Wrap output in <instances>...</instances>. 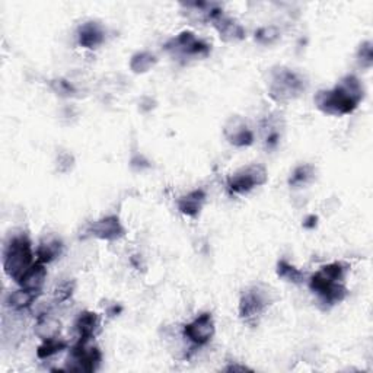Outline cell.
Here are the masks:
<instances>
[{"label": "cell", "mask_w": 373, "mask_h": 373, "mask_svg": "<svg viewBox=\"0 0 373 373\" xmlns=\"http://www.w3.org/2000/svg\"><path fill=\"white\" fill-rule=\"evenodd\" d=\"M363 98L365 89L360 79L354 75H347L334 88L320 91L313 102L324 114L341 117L352 114Z\"/></svg>", "instance_id": "1"}, {"label": "cell", "mask_w": 373, "mask_h": 373, "mask_svg": "<svg viewBox=\"0 0 373 373\" xmlns=\"http://www.w3.org/2000/svg\"><path fill=\"white\" fill-rule=\"evenodd\" d=\"M32 242L25 232L9 233L3 243V270L14 282H19L34 261Z\"/></svg>", "instance_id": "2"}, {"label": "cell", "mask_w": 373, "mask_h": 373, "mask_svg": "<svg viewBox=\"0 0 373 373\" xmlns=\"http://www.w3.org/2000/svg\"><path fill=\"white\" fill-rule=\"evenodd\" d=\"M306 91V80L295 70L277 67L270 72L268 95L278 104H286L299 98Z\"/></svg>", "instance_id": "3"}, {"label": "cell", "mask_w": 373, "mask_h": 373, "mask_svg": "<svg viewBox=\"0 0 373 373\" xmlns=\"http://www.w3.org/2000/svg\"><path fill=\"white\" fill-rule=\"evenodd\" d=\"M102 361L99 347L93 338H79V341L70 350L66 370L70 372H95Z\"/></svg>", "instance_id": "4"}, {"label": "cell", "mask_w": 373, "mask_h": 373, "mask_svg": "<svg viewBox=\"0 0 373 373\" xmlns=\"http://www.w3.org/2000/svg\"><path fill=\"white\" fill-rule=\"evenodd\" d=\"M272 303L273 291L270 289L261 285L252 286L245 290L239 299V317L247 322H254Z\"/></svg>", "instance_id": "5"}, {"label": "cell", "mask_w": 373, "mask_h": 373, "mask_svg": "<svg viewBox=\"0 0 373 373\" xmlns=\"http://www.w3.org/2000/svg\"><path fill=\"white\" fill-rule=\"evenodd\" d=\"M268 181V172L261 163H251L229 175L228 189L233 194H247Z\"/></svg>", "instance_id": "6"}, {"label": "cell", "mask_w": 373, "mask_h": 373, "mask_svg": "<svg viewBox=\"0 0 373 373\" xmlns=\"http://www.w3.org/2000/svg\"><path fill=\"white\" fill-rule=\"evenodd\" d=\"M309 287L326 306H334L337 303H341L348 295L344 282H333V280L324 277L318 272L311 277Z\"/></svg>", "instance_id": "7"}, {"label": "cell", "mask_w": 373, "mask_h": 373, "mask_svg": "<svg viewBox=\"0 0 373 373\" xmlns=\"http://www.w3.org/2000/svg\"><path fill=\"white\" fill-rule=\"evenodd\" d=\"M165 49L173 54L181 57H207L212 51L210 45L204 41L197 38L191 31H182L177 37L167 43Z\"/></svg>", "instance_id": "8"}, {"label": "cell", "mask_w": 373, "mask_h": 373, "mask_svg": "<svg viewBox=\"0 0 373 373\" xmlns=\"http://www.w3.org/2000/svg\"><path fill=\"white\" fill-rule=\"evenodd\" d=\"M215 333L216 325L213 315L210 312L200 313L191 322L184 326V337L197 347L206 346L207 343L212 341Z\"/></svg>", "instance_id": "9"}, {"label": "cell", "mask_w": 373, "mask_h": 373, "mask_svg": "<svg viewBox=\"0 0 373 373\" xmlns=\"http://www.w3.org/2000/svg\"><path fill=\"white\" fill-rule=\"evenodd\" d=\"M88 232L92 237H95L98 239L112 242L121 239L125 235V228L123 226L119 216L111 215L93 221V224L89 225Z\"/></svg>", "instance_id": "10"}, {"label": "cell", "mask_w": 373, "mask_h": 373, "mask_svg": "<svg viewBox=\"0 0 373 373\" xmlns=\"http://www.w3.org/2000/svg\"><path fill=\"white\" fill-rule=\"evenodd\" d=\"M224 134L228 142L237 147L251 146L255 139L254 132L250 128L248 123L239 115H233L226 121L224 127Z\"/></svg>", "instance_id": "11"}, {"label": "cell", "mask_w": 373, "mask_h": 373, "mask_svg": "<svg viewBox=\"0 0 373 373\" xmlns=\"http://www.w3.org/2000/svg\"><path fill=\"white\" fill-rule=\"evenodd\" d=\"M105 41V29L97 21H88L82 23L77 29V43L80 47L93 50Z\"/></svg>", "instance_id": "12"}, {"label": "cell", "mask_w": 373, "mask_h": 373, "mask_svg": "<svg viewBox=\"0 0 373 373\" xmlns=\"http://www.w3.org/2000/svg\"><path fill=\"white\" fill-rule=\"evenodd\" d=\"M63 248L64 245L60 238L57 237L44 238L38 243L37 250H35V256H37V260L35 261L43 263V264H50L56 261L57 258H60V255L63 254Z\"/></svg>", "instance_id": "13"}, {"label": "cell", "mask_w": 373, "mask_h": 373, "mask_svg": "<svg viewBox=\"0 0 373 373\" xmlns=\"http://www.w3.org/2000/svg\"><path fill=\"white\" fill-rule=\"evenodd\" d=\"M213 23H215L216 29L220 34V38L224 41H226V43L241 41V40L245 38V35H247V31H245V28L233 18L221 15Z\"/></svg>", "instance_id": "14"}, {"label": "cell", "mask_w": 373, "mask_h": 373, "mask_svg": "<svg viewBox=\"0 0 373 373\" xmlns=\"http://www.w3.org/2000/svg\"><path fill=\"white\" fill-rule=\"evenodd\" d=\"M206 198L207 195L204 190H193L189 194L178 198V210L185 216L197 217L203 210V206L206 204Z\"/></svg>", "instance_id": "15"}, {"label": "cell", "mask_w": 373, "mask_h": 373, "mask_svg": "<svg viewBox=\"0 0 373 373\" xmlns=\"http://www.w3.org/2000/svg\"><path fill=\"white\" fill-rule=\"evenodd\" d=\"M41 291H34L25 287H21L15 291H10L6 298V306L12 311H25L31 308L37 302Z\"/></svg>", "instance_id": "16"}, {"label": "cell", "mask_w": 373, "mask_h": 373, "mask_svg": "<svg viewBox=\"0 0 373 373\" xmlns=\"http://www.w3.org/2000/svg\"><path fill=\"white\" fill-rule=\"evenodd\" d=\"M101 326L99 315L92 311H84L77 315L75 321V328L79 338H95Z\"/></svg>", "instance_id": "17"}, {"label": "cell", "mask_w": 373, "mask_h": 373, "mask_svg": "<svg viewBox=\"0 0 373 373\" xmlns=\"http://www.w3.org/2000/svg\"><path fill=\"white\" fill-rule=\"evenodd\" d=\"M34 333L38 338H41V341L45 340H53V338H58L62 333V324L58 320L53 318L49 313H43L38 315L37 322H35L34 326Z\"/></svg>", "instance_id": "18"}, {"label": "cell", "mask_w": 373, "mask_h": 373, "mask_svg": "<svg viewBox=\"0 0 373 373\" xmlns=\"http://www.w3.org/2000/svg\"><path fill=\"white\" fill-rule=\"evenodd\" d=\"M45 278H47L45 264L35 261L28 268L27 273L21 277L18 285L21 287H25V289H29V290H34V291H41V289H43V286L45 283Z\"/></svg>", "instance_id": "19"}, {"label": "cell", "mask_w": 373, "mask_h": 373, "mask_svg": "<svg viewBox=\"0 0 373 373\" xmlns=\"http://www.w3.org/2000/svg\"><path fill=\"white\" fill-rule=\"evenodd\" d=\"M276 273L280 278H283L285 282L291 283V285H302L303 282H305V273L299 270V268L295 267L293 264H290L285 258L278 260L277 267H276Z\"/></svg>", "instance_id": "20"}, {"label": "cell", "mask_w": 373, "mask_h": 373, "mask_svg": "<svg viewBox=\"0 0 373 373\" xmlns=\"http://www.w3.org/2000/svg\"><path fill=\"white\" fill-rule=\"evenodd\" d=\"M261 127L264 133V145L267 150L276 149L280 143V139H282V127H280L278 121L274 120L273 117H268Z\"/></svg>", "instance_id": "21"}, {"label": "cell", "mask_w": 373, "mask_h": 373, "mask_svg": "<svg viewBox=\"0 0 373 373\" xmlns=\"http://www.w3.org/2000/svg\"><path fill=\"white\" fill-rule=\"evenodd\" d=\"M315 167L311 165V163H303V165H299L295 168V171L291 172L290 178H289V185L293 186V189H299V186L308 185L315 180Z\"/></svg>", "instance_id": "22"}, {"label": "cell", "mask_w": 373, "mask_h": 373, "mask_svg": "<svg viewBox=\"0 0 373 373\" xmlns=\"http://www.w3.org/2000/svg\"><path fill=\"white\" fill-rule=\"evenodd\" d=\"M158 63V58L155 54L149 51H139L136 53L130 60V69L134 73H146L149 70L155 67Z\"/></svg>", "instance_id": "23"}, {"label": "cell", "mask_w": 373, "mask_h": 373, "mask_svg": "<svg viewBox=\"0 0 373 373\" xmlns=\"http://www.w3.org/2000/svg\"><path fill=\"white\" fill-rule=\"evenodd\" d=\"M67 348V343L60 340V338H53V340L43 341L37 348V357L44 360L50 359L58 353H62L63 350Z\"/></svg>", "instance_id": "24"}, {"label": "cell", "mask_w": 373, "mask_h": 373, "mask_svg": "<svg viewBox=\"0 0 373 373\" xmlns=\"http://www.w3.org/2000/svg\"><path fill=\"white\" fill-rule=\"evenodd\" d=\"M255 41L261 45H272L280 38V29L276 25H265L255 31Z\"/></svg>", "instance_id": "25"}, {"label": "cell", "mask_w": 373, "mask_h": 373, "mask_svg": "<svg viewBox=\"0 0 373 373\" xmlns=\"http://www.w3.org/2000/svg\"><path fill=\"white\" fill-rule=\"evenodd\" d=\"M50 86L53 89V92L58 97H73L76 93L75 86L70 84L69 80L66 79H54L50 82Z\"/></svg>", "instance_id": "26"}, {"label": "cell", "mask_w": 373, "mask_h": 373, "mask_svg": "<svg viewBox=\"0 0 373 373\" xmlns=\"http://www.w3.org/2000/svg\"><path fill=\"white\" fill-rule=\"evenodd\" d=\"M357 62L363 69H369L373 64V50H372V43L366 41L360 45L357 51Z\"/></svg>", "instance_id": "27"}, {"label": "cell", "mask_w": 373, "mask_h": 373, "mask_svg": "<svg viewBox=\"0 0 373 373\" xmlns=\"http://www.w3.org/2000/svg\"><path fill=\"white\" fill-rule=\"evenodd\" d=\"M73 290H75L73 280H67V282L60 283L54 290V300L56 302H66L67 299H70V296L73 295Z\"/></svg>", "instance_id": "28"}, {"label": "cell", "mask_w": 373, "mask_h": 373, "mask_svg": "<svg viewBox=\"0 0 373 373\" xmlns=\"http://www.w3.org/2000/svg\"><path fill=\"white\" fill-rule=\"evenodd\" d=\"M317 225H318V217L313 216V215L308 216L305 219V221H303V228H306V229H313V228H317Z\"/></svg>", "instance_id": "29"}, {"label": "cell", "mask_w": 373, "mask_h": 373, "mask_svg": "<svg viewBox=\"0 0 373 373\" xmlns=\"http://www.w3.org/2000/svg\"><path fill=\"white\" fill-rule=\"evenodd\" d=\"M225 370H226V372H247V370L251 372L250 368H247V366H241V365H230V366H226Z\"/></svg>", "instance_id": "30"}]
</instances>
